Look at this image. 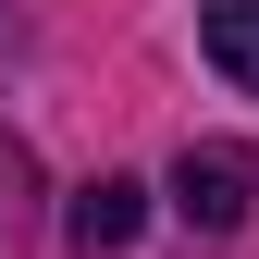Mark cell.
Returning a JSON list of instances; mask_svg holds the SVG:
<instances>
[{
	"instance_id": "7a4b0ae2",
	"label": "cell",
	"mask_w": 259,
	"mask_h": 259,
	"mask_svg": "<svg viewBox=\"0 0 259 259\" xmlns=\"http://www.w3.org/2000/svg\"><path fill=\"white\" fill-rule=\"evenodd\" d=\"M136 222H148V185H136V173H99V185L74 198V247H87V259H123Z\"/></svg>"
},
{
	"instance_id": "6da1fadb",
	"label": "cell",
	"mask_w": 259,
	"mask_h": 259,
	"mask_svg": "<svg viewBox=\"0 0 259 259\" xmlns=\"http://www.w3.org/2000/svg\"><path fill=\"white\" fill-rule=\"evenodd\" d=\"M247 185H259V160H247V148H222V136L173 160V210L198 222V235H235V222H247Z\"/></svg>"
},
{
	"instance_id": "3957f363",
	"label": "cell",
	"mask_w": 259,
	"mask_h": 259,
	"mask_svg": "<svg viewBox=\"0 0 259 259\" xmlns=\"http://www.w3.org/2000/svg\"><path fill=\"white\" fill-rule=\"evenodd\" d=\"M198 50L222 87H259V0H198Z\"/></svg>"
}]
</instances>
